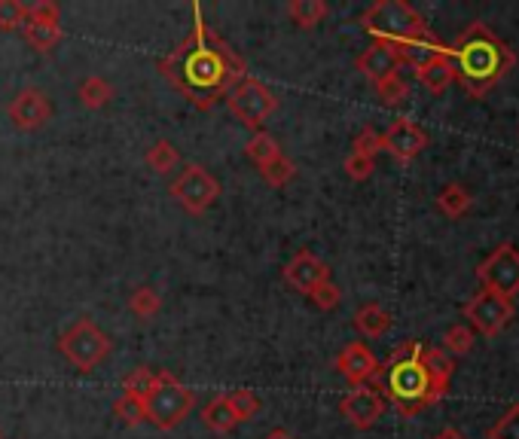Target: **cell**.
<instances>
[{
	"instance_id": "obj_1",
	"label": "cell",
	"mask_w": 519,
	"mask_h": 439,
	"mask_svg": "<svg viewBox=\"0 0 519 439\" xmlns=\"http://www.w3.org/2000/svg\"><path fill=\"white\" fill-rule=\"evenodd\" d=\"M449 58L455 65V80L468 89L471 98H483L516 61L510 46L501 43L483 22H474L455 40V46H449Z\"/></svg>"
},
{
	"instance_id": "obj_2",
	"label": "cell",
	"mask_w": 519,
	"mask_h": 439,
	"mask_svg": "<svg viewBox=\"0 0 519 439\" xmlns=\"http://www.w3.org/2000/svg\"><path fill=\"white\" fill-rule=\"evenodd\" d=\"M419 351H422V342L403 345L400 351L391 354L385 369L379 366V375H376L379 382L385 379V394L400 406L403 415H416L419 409L443 400L428 379V372L419 360Z\"/></svg>"
},
{
	"instance_id": "obj_3",
	"label": "cell",
	"mask_w": 519,
	"mask_h": 439,
	"mask_svg": "<svg viewBox=\"0 0 519 439\" xmlns=\"http://www.w3.org/2000/svg\"><path fill=\"white\" fill-rule=\"evenodd\" d=\"M364 31H370L382 43H407V40H425L434 37L428 22L419 16L416 7H410L407 0H379L361 16Z\"/></svg>"
},
{
	"instance_id": "obj_4",
	"label": "cell",
	"mask_w": 519,
	"mask_h": 439,
	"mask_svg": "<svg viewBox=\"0 0 519 439\" xmlns=\"http://www.w3.org/2000/svg\"><path fill=\"white\" fill-rule=\"evenodd\" d=\"M229 80H236V83L242 80L239 58L229 55V49L217 52V49H208V46H199V49L187 52L181 77H178V83L193 95L208 92V89H220V86L229 92Z\"/></svg>"
},
{
	"instance_id": "obj_5",
	"label": "cell",
	"mask_w": 519,
	"mask_h": 439,
	"mask_svg": "<svg viewBox=\"0 0 519 439\" xmlns=\"http://www.w3.org/2000/svg\"><path fill=\"white\" fill-rule=\"evenodd\" d=\"M193 391L181 385L171 372H156V385L144 400V421L156 424L159 430H175L193 412Z\"/></svg>"
},
{
	"instance_id": "obj_6",
	"label": "cell",
	"mask_w": 519,
	"mask_h": 439,
	"mask_svg": "<svg viewBox=\"0 0 519 439\" xmlns=\"http://www.w3.org/2000/svg\"><path fill=\"white\" fill-rule=\"evenodd\" d=\"M59 351L62 357L80 369V372H92L95 366H101L110 351H113V342L104 330H98L89 318H80L77 324H71L62 339H59Z\"/></svg>"
},
{
	"instance_id": "obj_7",
	"label": "cell",
	"mask_w": 519,
	"mask_h": 439,
	"mask_svg": "<svg viewBox=\"0 0 519 439\" xmlns=\"http://www.w3.org/2000/svg\"><path fill=\"white\" fill-rule=\"evenodd\" d=\"M226 104H229V110H233V116L242 119L245 125H251V129H260V125H263V122L275 113V107H278L272 89L263 86L260 80H254V77H242L239 83L229 86Z\"/></svg>"
},
{
	"instance_id": "obj_8",
	"label": "cell",
	"mask_w": 519,
	"mask_h": 439,
	"mask_svg": "<svg viewBox=\"0 0 519 439\" xmlns=\"http://www.w3.org/2000/svg\"><path fill=\"white\" fill-rule=\"evenodd\" d=\"M168 193L181 202V208L187 214H205L217 202V196H220V183L214 180V174L208 168L190 165V168H184L175 177V183H171Z\"/></svg>"
},
{
	"instance_id": "obj_9",
	"label": "cell",
	"mask_w": 519,
	"mask_h": 439,
	"mask_svg": "<svg viewBox=\"0 0 519 439\" xmlns=\"http://www.w3.org/2000/svg\"><path fill=\"white\" fill-rule=\"evenodd\" d=\"M477 278H480L483 290L513 299V293H519V250L513 244H498L480 263Z\"/></svg>"
},
{
	"instance_id": "obj_10",
	"label": "cell",
	"mask_w": 519,
	"mask_h": 439,
	"mask_svg": "<svg viewBox=\"0 0 519 439\" xmlns=\"http://www.w3.org/2000/svg\"><path fill=\"white\" fill-rule=\"evenodd\" d=\"M513 315H516L513 299L498 296L492 290H480L474 299L465 302V318L480 336H498L513 321Z\"/></svg>"
},
{
	"instance_id": "obj_11",
	"label": "cell",
	"mask_w": 519,
	"mask_h": 439,
	"mask_svg": "<svg viewBox=\"0 0 519 439\" xmlns=\"http://www.w3.org/2000/svg\"><path fill=\"white\" fill-rule=\"evenodd\" d=\"M7 113H10V122L16 125L19 132H37V129H43V125L49 122V116H52V101H49V95L43 89L28 86V89H22L10 101Z\"/></svg>"
},
{
	"instance_id": "obj_12",
	"label": "cell",
	"mask_w": 519,
	"mask_h": 439,
	"mask_svg": "<svg viewBox=\"0 0 519 439\" xmlns=\"http://www.w3.org/2000/svg\"><path fill=\"white\" fill-rule=\"evenodd\" d=\"M339 412L345 415V421H349L352 427H358V430H370V427L385 415V397H382L376 388L361 385V388H355L352 394H345V397H342Z\"/></svg>"
},
{
	"instance_id": "obj_13",
	"label": "cell",
	"mask_w": 519,
	"mask_h": 439,
	"mask_svg": "<svg viewBox=\"0 0 519 439\" xmlns=\"http://www.w3.org/2000/svg\"><path fill=\"white\" fill-rule=\"evenodd\" d=\"M425 147L428 135L413 119H394L382 135V150H388L397 162H413Z\"/></svg>"
},
{
	"instance_id": "obj_14",
	"label": "cell",
	"mask_w": 519,
	"mask_h": 439,
	"mask_svg": "<svg viewBox=\"0 0 519 439\" xmlns=\"http://www.w3.org/2000/svg\"><path fill=\"white\" fill-rule=\"evenodd\" d=\"M336 369H339V375L345 382H352L355 388H361V385H367L370 379H376L379 375V360L364 342H352V345H345L339 351Z\"/></svg>"
},
{
	"instance_id": "obj_15",
	"label": "cell",
	"mask_w": 519,
	"mask_h": 439,
	"mask_svg": "<svg viewBox=\"0 0 519 439\" xmlns=\"http://www.w3.org/2000/svg\"><path fill=\"white\" fill-rule=\"evenodd\" d=\"M284 281L297 287L300 293H309L312 287L330 281V266L318 260L312 250H300V254L284 266Z\"/></svg>"
},
{
	"instance_id": "obj_16",
	"label": "cell",
	"mask_w": 519,
	"mask_h": 439,
	"mask_svg": "<svg viewBox=\"0 0 519 439\" xmlns=\"http://www.w3.org/2000/svg\"><path fill=\"white\" fill-rule=\"evenodd\" d=\"M355 68H358V71H361L373 86H376L379 80H385L388 74L400 71V58H397L394 43H382V40H376L373 46H367V49L358 55Z\"/></svg>"
},
{
	"instance_id": "obj_17",
	"label": "cell",
	"mask_w": 519,
	"mask_h": 439,
	"mask_svg": "<svg viewBox=\"0 0 519 439\" xmlns=\"http://www.w3.org/2000/svg\"><path fill=\"white\" fill-rule=\"evenodd\" d=\"M397 58H400V65H407L413 71H422L431 58L437 55H449V46L440 43L437 37H425V40H407V43H397Z\"/></svg>"
},
{
	"instance_id": "obj_18",
	"label": "cell",
	"mask_w": 519,
	"mask_h": 439,
	"mask_svg": "<svg viewBox=\"0 0 519 439\" xmlns=\"http://www.w3.org/2000/svg\"><path fill=\"white\" fill-rule=\"evenodd\" d=\"M419 360H422V366H425V372H428V379H431L434 391H437L440 397H446L449 379H452V372H455V360H452L443 348H425V345H422V351H419Z\"/></svg>"
},
{
	"instance_id": "obj_19",
	"label": "cell",
	"mask_w": 519,
	"mask_h": 439,
	"mask_svg": "<svg viewBox=\"0 0 519 439\" xmlns=\"http://www.w3.org/2000/svg\"><path fill=\"white\" fill-rule=\"evenodd\" d=\"M416 77H419V83H422L428 92L440 95V92H446V89L455 83V65H452L449 55H437V58L428 61V65H425L422 71H416Z\"/></svg>"
},
{
	"instance_id": "obj_20",
	"label": "cell",
	"mask_w": 519,
	"mask_h": 439,
	"mask_svg": "<svg viewBox=\"0 0 519 439\" xmlns=\"http://www.w3.org/2000/svg\"><path fill=\"white\" fill-rule=\"evenodd\" d=\"M355 330L367 339H382L391 330V315L379 302H367L355 311Z\"/></svg>"
},
{
	"instance_id": "obj_21",
	"label": "cell",
	"mask_w": 519,
	"mask_h": 439,
	"mask_svg": "<svg viewBox=\"0 0 519 439\" xmlns=\"http://www.w3.org/2000/svg\"><path fill=\"white\" fill-rule=\"evenodd\" d=\"M77 98H80L83 107H89V110H101L104 104L113 101V86H110V80H104V77H98V74H89V77L80 80V86H77Z\"/></svg>"
},
{
	"instance_id": "obj_22",
	"label": "cell",
	"mask_w": 519,
	"mask_h": 439,
	"mask_svg": "<svg viewBox=\"0 0 519 439\" xmlns=\"http://www.w3.org/2000/svg\"><path fill=\"white\" fill-rule=\"evenodd\" d=\"M471 205H474V196H471L461 183H449V186H443L440 196H437V208H440L446 217H452V220L465 217V214L471 211Z\"/></svg>"
},
{
	"instance_id": "obj_23",
	"label": "cell",
	"mask_w": 519,
	"mask_h": 439,
	"mask_svg": "<svg viewBox=\"0 0 519 439\" xmlns=\"http://www.w3.org/2000/svg\"><path fill=\"white\" fill-rule=\"evenodd\" d=\"M202 421H205V427L214 430V433H229V430H236V424H239V418L233 415V406H229L226 394L214 397V400L202 409Z\"/></svg>"
},
{
	"instance_id": "obj_24",
	"label": "cell",
	"mask_w": 519,
	"mask_h": 439,
	"mask_svg": "<svg viewBox=\"0 0 519 439\" xmlns=\"http://www.w3.org/2000/svg\"><path fill=\"white\" fill-rule=\"evenodd\" d=\"M287 16L294 19L297 28L312 31L327 16V4L324 0H291V4H287Z\"/></svg>"
},
{
	"instance_id": "obj_25",
	"label": "cell",
	"mask_w": 519,
	"mask_h": 439,
	"mask_svg": "<svg viewBox=\"0 0 519 439\" xmlns=\"http://www.w3.org/2000/svg\"><path fill=\"white\" fill-rule=\"evenodd\" d=\"M62 25L59 22H28L25 25V40L37 49V52H52L62 43Z\"/></svg>"
},
{
	"instance_id": "obj_26",
	"label": "cell",
	"mask_w": 519,
	"mask_h": 439,
	"mask_svg": "<svg viewBox=\"0 0 519 439\" xmlns=\"http://www.w3.org/2000/svg\"><path fill=\"white\" fill-rule=\"evenodd\" d=\"M129 311L138 321H153L159 311H162V296L153 287H138L129 296Z\"/></svg>"
},
{
	"instance_id": "obj_27",
	"label": "cell",
	"mask_w": 519,
	"mask_h": 439,
	"mask_svg": "<svg viewBox=\"0 0 519 439\" xmlns=\"http://www.w3.org/2000/svg\"><path fill=\"white\" fill-rule=\"evenodd\" d=\"M144 162L150 165V171H156V174H168V171H175V165L181 162V153L175 150V144L162 138V141H156V144L147 150Z\"/></svg>"
},
{
	"instance_id": "obj_28",
	"label": "cell",
	"mask_w": 519,
	"mask_h": 439,
	"mask_svg": "<svg viewBox=\"0 0 519 439\" xmlns=\"http://www.w3.org/2000/svg\"><path fill=\"white\" fill-rule=\"evenodd\" d=\"M245 156L257 165V168H263V165H269L272 159H278L281 156V147H278V141L272 138V135H266V132H257L251 141H248V147H245Z\"/></svg>"
},
{
	"instance_id": "obj_29",
	"label": "cell",
	"mask_w": 519,
	"mask_h": 439,
	"mask_svg": "<svg viewBox=\"0 0 519 439\" xmlns=\"http://www.w3.org/2000/svg\"><path fill=\"white\" fill-rule=\"evenodd\" d=\"M376 92H379L382 104L397 107V104H403L410 98V83H407V77H403L400 71H394V74H388L385 80L376 83Z\"/></svg>"
},
{
	"instance_id": "obj_30",
	"label": "cell",
	"mask_w": 519,
	"mask_h": 439,
	"mask_svg": "<svg viewBox=\"0 0 519 439\" xmlns=\"http://www.w3.org/2000/svg\"><path fill=\"white\" fill-rule=\"evenodd\" d=\"M474 342H477V336H474L471 327L455 324V327H449L446 336H443V351L455 360V357H465V354L474 348Z\"/></svg>"
},
{
	"instance_id": "obj_31",
	"label": "cell",
	"mask_w": 519,
	"mask_h": 439,
	"mask_svg": "<svg viewBox=\"0 0 519 439\" xmlns=\"http://www.w3.org/2000/svg\"><path fill=\"white\" fill-rule=\"evenodd\" d=\"M260 174H263V180L269 183V186H275V190H281V186H287L294 177H297V165L287 159L284 153L278 156V159H272L269 165H263L260 168Z\"/></svg>"
},
{
	"instance_id": "obj_32",
	"label": "cell",
	"mask_w": 519,
	"mask_h": 439,
	"mask_svg": "<svg viewBox=\"0 0 519 439\" xmlns=\"http://www.w3.org/2000/svg\"><path fill=\"white\" fill-rule=\"evenodd\" d=\"M226 400H229V406H233V415L239 418V424H242V421H251V418L260 412V397H257L254 391H248V388L229 391Z\"/></svg>"
},
{
	"instance_id": "obj_33",
	"label": "cell",
	"mask_w": 519,
	"mask_h": 439,
	"mask_svg": "<svg viewBox=\"0 0 519 439\" xmlns=\"http://www.w3.org/2000/svg\"><path fill=\"white\" fill-rule=\"evenodd\" d=\"M153 385H156V372L153 369H147V366H141V369H135L132 375H126V382H123V394H129V397H135V400H147V394L153 391Z\"/></svg>"
},
{
	"instance_id": "obj_34",
	"label": "cell",
	"mask_w": 519,
	"mask_h": 439,
	"mask_svg": "<svg viewBox=\"0 0 519 439\" xmlns=\"http://www.w3.org/2000/svg\"><path fill=\"white\" fill-rule=\"evenodd\" d=\"M28 25V7L19 0H0V31H19Z\"/></svg>"
},
{
	"instance_id": "obj_35",
	"label": "cell",
	"mask_w": 519,
	"mask_h": 439,
	"mask_svg": "<svg viewBox=\"0 0 519 439\" xmlns=\"http://www.w3.org/2000/svg\"><path fill=\"white\" fill-rule=\"evenodd\" d=\"M489 439H519V403H513L492 427Z\"/></svg>"
},
{
	"instance_id": "obj_36",
	"label": "cell",
	"mask_w": 519,
	"mask_h": 439,
	"mask_svg": "<svg viewBox=\"0 0 519 439\" xmlns=\"http://www.w3.org/2000/svg\"><path fill=\"white\" fill-rule=\"evenodd\" d=\"M113 412H117V418H120L126 427H135V424L144 421V403L135 400V397H129V394H120V400L113 403Z\"/></svg>"
},
{
	"instance_id": "obj_37",
	"label": "cell",
	"mask_w": 519,
	"mask_h": 439,
	"mask_svg": "<svg viewBox=\"0 0 519 439\" xmlns=\"http://www.w3.org/2000/svg\"><path fill=\"white\" fill-rule=\"evenodd\" d=\"M306 296H309L321 311H333V308L339 305V299H342V293H339V287H336L333 281H324V284L312 287Z\"/></svg>"
},
{
	"instance_id": "obj_38",
	"label": "cell",
	"mask_w": 519,
	"mask_h": 439,
	"mask_svg": "<svg viewBox=\"0 0 519 439\" xmlns=\"http://www.w3.org/2000/svg\"><path fill=\"white\" fill-rule=\"evenodd\" d=\"M352 153L367 156V159H376V153H382V135H379V132H373V129H364V132L355 138Z\"/></svg>"
},
{
	"instance_id": "obj_39",
	"label": "cell",
	"mask_w": 519,
	"mask_h": 439,
	"mask_svg": "<svg viewBox=\"0 0 519 439\" xmlns=\"http://www.w3.org/2000/svg\"><path fill=\"white\" fill-rule=\"evenodd\" d=\"M342 168H345V174H349L352 180H367L370 174H373V159H367V156H358V153H349L345 156V162H342Z\"/></svg>"
},
{
	"instance_id": "obj_40",
	"label": "cell",
	"mask_w": 519,
	"mask_h": 439,
	"mask_svg": "<svg viewBox=\"0 0 519 439\" xmlns=\"http://www.w3.org/2000/svg\"><path fill=\"white\" fill-rule=\"evenodd\" d=\"M62 10L52 0H37V4L28 7V22H59Z\"/></svg>"
},
{
	"instance_id": "obj_41",
	"label": "cell",
	"mask_w": 519,
	"mask_h": 439,
	"mask_svg": "<svg viewBox=\"0 0 519 439\" xmlns=\"http://www.w3.org/2000/svg\"><path fill=\"white\" fill-rule=\"evenodd\" d=\"M434 439H468V436L461 433V430H455V427H443Z\"/></svg>"
},
{
	"instance_id": "obj_42",
	"label": "cell",
	"mask_w": 519,
	"mask_h": 439,
	"mask_svg": "<svg viewBox=\"0 0 519 439\" xmlns=\"http://www.w3.org/2000/svg\"><path fill=\"white\" fill-rule=\"evenodd\" d=\"M263 439H294V433H287L284 427H278V430H272V433H266Z\"/></svg>"
},
{
	"instance_id": "obj_43",
	"label": "cell",
	"mask_w": 519,
	"mask_h": 439,
	"mask_svg": "<svg viewBox=\"0 0 519 439\" xmlns=\"http://www.w3.org/2000/svg\"><path fill=\"white\" fill-rule=\"evenodd\" d=\"M0 439H4V433H0Z\"/></svg>"
}]
</instances>
